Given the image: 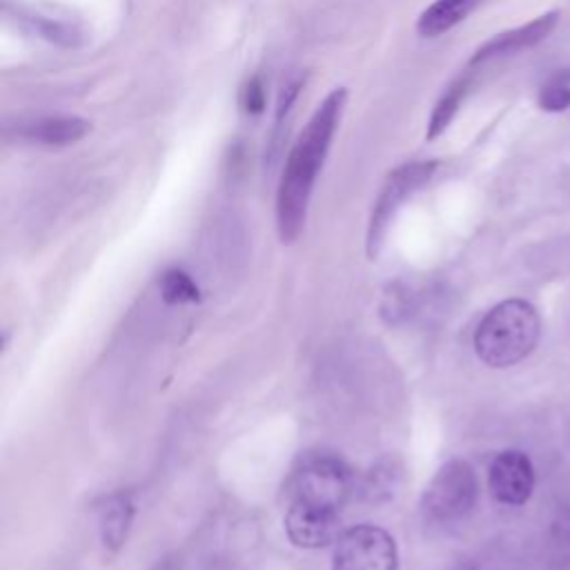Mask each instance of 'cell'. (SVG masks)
I'll return each instance as SVG.
<instances>
[{"label":"cell","mask_w":570,"mask_h":570,"mask_svg":"<svg viewBox=\"0 0 570 570\" xmlns=\"http://www.w3.org/2000/svg\"><path fill=\"white\" fill-rule=\"evenodd\" d=\"M345 100V87L332 89L318 102L285 158L276 189V229L283 243H294L303 232L309 196L341 122Z\"/></svg>","instance_id":"6da1fadb"},{"label":"cell","mask_w":570,"mask_h":570,"mask_svg":"<svg viewBox=\"0 0 570 570\" xmlns=\"http://www.w3.org/2000/svg\"><path fill=\"white\" fill-rule=\"evenodd\" d=\"M303 87V80H292L287 82L281 91H278V102H276V114H274V127H272V134H269V142H267V151H265V163H274L278 151H281V145H283V127H285V120H287V114L298 96Z\"/></svg>","instance_id":"5bb4252c"},{"label":"cell","mask_w":570,"mask_h":570,"mask_svg":"<svg viewBox=\"0 0 570 570\" xmlns=\"http://www.w3.org/2000/svg\"><path fill=\"white\" fill-rule=\"evenodd\" d=\"M338 510L289 503L285 512V532L298 548H323L338 539Z\"/></svg>","instance_id":"ba28073f"},{"label":"cell","mask_w":570,"mask_h":570,"mask_svg":"<svg viewBox=\"0 0 570 570\" xmlns=\"http://www.w3.org/2000/svg\"><path fill=\"white\" fill-rule=\"evenodd\" d=\"M559 16L561 13L557 9H552V11H546V13L537 16V18H532L525 24H519L514 29H508V31H501V33L488 38L472 53L470 65H479V62H485V60H492V58H501V56H512V53L525 51V49L543 42L557 29Z\"/></svg>","instance_id":"9c48e42d"},{"label":"cell","mask_w":570,"mask_h":570,"mask_svg":"<svg viewBox=\"0 0 570 570\" xmlns=\"http://www.w3.org/2000/svg\"><path fill=\"white\" fill-rule=\"evenodd\" d=\"M541 318L532 303L510 298L494 305L474 332L476 356L490 367H510L537 345Z\"/></svg>","instance_id":"7a4b0ae2"},{"label":"cell","mask_w":570,"mask_h":570,"mask_svg":"<svg viewBox=\"0 0 570 570\" xmlns=\"http://www.w3.org/2000/svg\"><path fill=\"white\" fill-rule=\"evenodd\" d=\"M439 163L436 160H412V163H403L396 169H392L372 205V214H370V223H367V256L376 258V254L381 252L390 223L394 220L396 212L403 207V203L407 198H412V194H416L423 185L430 183V178L434 176Z\"/></svg>","instance_id":"277c9868"},{"label":"cell","mask_w":570,"mask_h":570,"mask_svg":"<svg viewBox=\"0 0 570 570\" xmlns=\"http://www.w3.org/2000/svg\"><path fill=\"white\" fill-rule=\"evenodd\" d=\"M240 105L252 116H256V114H261L265 109V85H263V80L258 76H254V78H249L245 82L243 94H240Z\"/></svg>","instance_id":"e0dca14e"},{"label":"cell","mask_w":570,"mask_h":570,"mask_svg":"<svg viewBox=\"0 0 570 570\" xmlns=\"http://www.w3.org/2000/svg\"><path fill=\"white\" fill-rule=\"evenodd\" d=\"M91 131V122L80 116H45L22 125L20 138L42 147H67L82 140Z\"/></svg>","instance_id":"30bf717a"},{"label":"cell","mask_w":570,"mask_h":570,"mask_svg":"<svg viewBox=\"0 0 570 570\" xmlns=\"http://www.w3.org/2000/svg\"><path fill=\"white\" fill-rule=\"evenodd\" d=\"M399 552L394 537L372 523L347 528L334 541L332 570H396Z\"/></svg>","instance_id":"8992f818"},{"label":"cell","mask_w":570,"mask_h":570,"mask_svg":"<svg viewBox=\"0 0 570 570\" xmlns=\"http://www.w3.org/2000/svg\"><path fill=\"white\" fill-rule=\"evenodd\" d=\"M465 91H468V80L461 78V80L452 82V85L445 89V94L436 100V105H434V109H432V114H430V120H428V131H425V138H428V140L439 138V136L450 127L452 118H454L456 111H459V105H461Z\"/></svg>","instance_id":"4fadbf2b"},{"label":"cell","mask_w":570,"mask_h":570,"mask_svg":"<svg viewBox=\"0 0 570 570\" xmlns=\"http://www.w3.org/2000/svg\"><path fill=\"white\" fill-rule=\"evenodd\" d=\"M352 492V472L334 452H305L287 481L289 503L338 510Z\"/></svg>","instance_id":"3957f363"},{"label":"cell","mask_w":570,"mask_h":570,"mask_svg":"<svg viewBox=\"0 0 570 570\" xmlns=\"http://www.w3.org/2000/svg\"><path fill=\"white\" fill-rule=\"evenodd\" d=\"M160 296L169 305H187L198 303L200 292L187 272L174 267L160 276Z\"/></svg>","instance_id":"9a60e30c"},{"label":"cell","mask_w":570,"mask_h":570,"mask_svg":"<svg viewBox=\"0 0 570 570\" xmlns=\"http://www.w3.org/2000/svg\"><path fill=\"white\" fill-rule=\"evenodd\" d=\"M476 501V476L470 463L452 459L443 463L423 492V512L434 523L463 519Z\"/></svg>","instance_id":"5b68a950"},{"label":"cell","mask_w":570,"mask_h":570,"mask_svg":"<svg viewBox=\"0 0 570 570\" xmlns=\"http://www.w3.org/2000/svg\"><path fill=\"white\" fill-rule=\"evenodd\" d=\"M481 0H434L428 4L419 20H416V31L423 38H439L459 22H463Z\"/></svg>","instance_id":"8fae6325"},{"label":"cell","mask_w":570,"mask_h":570,"mask_svg":"<svg viewBox=\"0 0 570 570\" xmlns=\"http://www.w3.org/2000/svg\"><path fill=\"white\" fill-rule=\"evenodd\" d=\"M539 107L550 114H559L570 107V73H554L541 85Z\"/></svg>","instance_id":"2e32d148"},{"label":"cell","mask_w":570,"mask_h":570,"mask_svg":"<svg viewBox=\"0 0 570 570\" xmlns=\"http://www.w3.org/2000/svg\"><path fill=\"white\" fill-rule=\"evenodd\" d=\"M134 519V499L129 492L111 494L100 510V539L107 550L116 552L129 532Z\"/></svg>","instance_id":"7c38bea8"},{"label":"cell","mask_w":570,"mask_h":570,"mask_svg":"<svg viewBox=\"0 0 570 570\" xmlns=\"http://www.w3.org/2000/svg\"><path fill=\"white\" fill-rule=\"evenodd\" d=\"M490 494L503 505H521L534 488V468L525 452L503 450L488 468Z\"/></svg>","instance_id":"52a82bcc"}]
</instances>
